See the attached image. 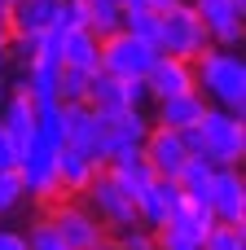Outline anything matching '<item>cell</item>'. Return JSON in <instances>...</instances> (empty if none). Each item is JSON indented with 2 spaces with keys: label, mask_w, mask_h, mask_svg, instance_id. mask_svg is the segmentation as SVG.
<instances>
[{
  "label": "cell",
  "mask_w": 246,
  "mask_h": 250,
  "mask_svg": "<svg viewBox=\"0 0 246 250\" xmlns=\"http://www.w3.org/2000/svg\"><path fill=\"white\" fill-rule=\"evenodd\" d=\"M194 88L207 97V105H220L246 119V57L242 48H202L194 57Z\"/></svg>",
  "instance_id": "obj_1"
},
{
  "label": "cell",
  "mask_w": 246,
  "mask_h": 250,
  "mask_svg": "<svg viewBox=\"0 0 246 250\" xmlns=\"http://www.w3.org/2000/svg\"><path fill=\"white\" fill-rule=\"evenodd\" d=\"M198 132V154L194 158H207L211 167H242L246 158V119L220 110V105H207V114L194 123Z\"/></svg>",
  "instance_id": "obj_2"
},
{
  "label": "cell",
  "mask_w": 246,
  "mask_h": 250,
  "mask_svg": "<svg viewBox=\"0 0 246 250\" xmlns=\"http://www.w3.org/2000/svg\"><path fill=\"white\" fill-rule=\"evenodd\" d=\"M154 48H158L163 57H185V62H194L202 48H211V35H207V26L198 22V13H194L189 4H176V9H167V13H158V40H154Z\"/></svg>",
  "instance_id": "obj_3"
},
{
  "label": "cell",
  "mask_w": 246,
  "mask_h": 250,
  "mask_svg": "<svg viewBox=\"0 0 246 250\" xmlns=\"http://www.w3.org/2000/svg\"><path fill=\"white\" fill-rule=\"evenodd\" d=\"M158 62V48L128 35L123 26L114 35H101V53H97V70L114 75V79H145L150 66Z\"/></svg>",
  "instance_id": "obj_4"
},
{
  "label": "cell",
  "mask_w": 246,
  "mask_h": 250,
  "mask_svg": "<svg viewBox=\"0 0 246 250\" xmlns=\"http://www.w3.org/2000/svg\"><path fill=\"white\" fill-rule=\"evenodd\" d=\"M44 215H48V224L57 229V237H62V246L66 250H92L106 242V229L97 224V215L79 202V198H53L48 207H40Z\"/></svg>",
  "instance_id": "obj_5"
},
{
  "label": "cell",
  "mask_w": 246,
  "mask_h": 250,
  "mask_svg": "<svg viewBox=\"0 0 246 250\" xmlns=\"http://www.w3.org/2000/svg\"><path fill=\"white\" fill-rule=\"evenodd\" d=\"M57 149H62V145H48V141L31 136V145L18 154V176H22L26 198H31L35 207H48L53 198H62V193H57Z\"/></svg>",
  "instance_id": "obj_6"
},
{
  "label": "cell",
  "mask_w": 246,
  "mask_h": 250,
  "mask_svg": "<svg viewBox=\"0 0 246 250\" xmlns=\"http://www.w3.org/2000/svg\"><path fill=\"white\" fill-rule=\"evenodd\" d=\"M79 202L97 215V224L106 229V237L119 233V229H128V224H141V220H136V202H132V198H128V193L106 176V167L92 176V185L79 193Z\"/></svg>",
  "instance_id": "obj_7"
},
{
  "label": "cell",
  "mask_w": 246,
  "mask_h": 250,
  "mask_svg": "<svg viewBox=\"0 0 246 250\" xmlns=\"http://www.w3.org/2000/svg\"><path fill=\"white\" fill-rule=\"evenodd\" d=\"M185 4L198 13V22L207 26L216 48H242L246 4H238V0H185Z\"/></svg>",
  "instance_id": "obj_8"
},
{
  "label": "cell",
  "mask_w": 246,
  "mask_h": 250,
  "mask_svg": "<svg viewBox=\"0 0 246 250\" xmlns=\"http://www.w3.org/2000/svg\"><path fill=\"white\" fill-rule=\"evenodd\" d=\"M150 132V110H119V114H101V154L123 158V154H141Z\"/></svg>",
  "instance_id": "obj_9"
},
{
  "label": "cell",
  "mask_w": 246,
  "mask_h": 250,
  "mask_svg": "<svg viewBox=\"0 0 246 250\" xmlns=\"http://www.w3.org/2000/svg\"><path fill=\"white\" fill-rule=\"evenodd\" d=\"M141 158L150 163V171H154L158 180H176L180 167H185L194 154L185 149V136H180V132H172V127H154V123H150L145 145H141Z\"/></svg>",
  "instance_id": "obj_10"
},
{
  "label": "cell",
  "mask_w": 246,
  "mask_h": 250,
  "mask_svg": "<svg viewBox=\"0 0 246 250\" xmlns=\"http://www.w3.org/2000/svg\"><path fill=\"white\" fill-rule=\"evenodd\" d=\"M207 207L220 224H246V180L242 167H216L211 189H207Z\"/></svg>",
  "instance_id": "obj_11"
},
{
  "label": "cell",
  "mask_w": 246,
  "mask_h": 250,
  "mask_svg": "<svg viewBox=\"0 0 246 250\" xmlns=\"http://www.w3.org/2000/svg\"><path fill=\"white\" fill-rule=\"evenodd\" d=\"M62 132H66V145L92 154V158L106 167V154H101V114H97L88 101H70V105H62Z\"/></svg>",
  "instance_id": "obj_12"
},
{
  "label": "cell",
  "mask_w": 246,
  "mask_h": 250,
  "mask_svg": "<svg viewBox=\"0 0 246 250\" xmlns=\"http://www.w3.org/2000/svg\"><path fill=\"white\" fill-rule=\"evenodd\" d=\"M202 114H207V97H202L198 88L176 92V97H163V101H154V105H150V123H154V127H172V132L194 127Z\"/></svg>",
  "instance_id": "obj_13"
},
{
  "label": "cell",
  "mask_w": 246,
  "mask_h": 250,
  "mask_svg": "<svg viewBox=\"0 0 246 250\" xmlns=\"http://www.w3.org/2000/svg\"><path fill=\"white\" fill-rule=\"evenodd\" d=\"M176 202H180V189H176V180H150L141 193H136V220L150 229V233H158L167 220H172V211H176Z\"/></svg>",
  "instance_id": "obj_14"
},
{
  "label": "cell",
  "mask_w": 246,
  "mask_h": 250,
  "mask_svg": "<svg viewBox=\"0 0 246 250\" xmlns=\"http://www.w3.org/2000/svg\"><path fill=\"white\" fill-rule=\"evenodd\" d=\"M97 171H101V163H97L92 154H84V149H75V145H62V149H57V193H62V198H79V193L92 185Z\"/></svg>",
  "instance_id": "obj_15"
},
{
  "label": "cell",
  "mask_w": 246,
  "mask_h": 250,
  "mask_svg": "<svg viewBox=\"0 0 246 250\" xmlns=\"http://www.w3.org/2000/svg\"><path fill=\"white\" fill-rule=\"evenodd\" d=\"M57 4L62 0H9V31L13 35H44L57 26Z\"/></svg>",
  "instance_id": "obj_16"
},
{
  "label": "cell",
  "mask_w": 246,
  "mask_h": 250,
  "mask_svg": "<svg viewBox=\"0 0 246 250\" xmlns=\"http://www.w3.org/2000/svg\"><path fill=\"white\" fill-rule=\"evenodd\" d=\"M145 83H150V97H154V101L176 97V92H189V88H194V62H185V57H163V53H158V62H154L150 75H145Z\"/></svg>",
  "instance_id": "obj_17"
},
{
  "label": "cell",
  "mask_w": 246,
  "mask_h": 250,
  "mask_svg": "<svg viewBox=\"0 0 246 250\" xmlns=\"http://www.w3.org/2000/svg\"><path fill=\"white\" fill-rule=\"evenodd\" d=\"M0 127L9 132V141L18 145V154L31 145V136H35V105H31L26 92H9V97H4V105H0Z\"/></svg>",
  "instance_id": "obj_18"
},
{
  "label": "cell",
  "mask_w": 246,
  "mask_h": 250,
  "mask_svg": "<svg viewBox=\"0 0 246 250\" xmlns=\"http://www.w3.org/2000/svg\"><path fill=\"white\" fill-rule=\"evenodd\" d=\"M211 224H216L211 207L180 193V202H176V211H172V220H167L163 229H172V233H180V237H189V242H202V233H207Z\"/></svg>",
  "instance_id": "obj_19"
},
{
  "label": "cell",
  "mask_w": 246,
  "mask_h": 250,
  "mask_svg": "<svg viewBox=\"0 0 246 250\" xmlns=\"http://www.w3.org/2000/svg\"><path fill=\"white\" fill-rule=\"evenodd\" d=\"M97 53H101V40L88 31V26H70L62 31V66H75V70H97Z\"/></svg>",
  "instance_id": "obj_20"
},
{
  "label": "cell",
  "mask_w": 246,
  "mask_h": 250,
  "mask_svg": "<svg viewBox=\"0 0 246 250\" xmlns=\"http://www.w3.org/2000/svg\"><path fill=\"white\" fill-rule=\"evenodd\" d=\"M57 62H44V57H35L26 70H22V88H26V97H31V105L40 110V105H57Z\"/></svg>",
  "instance_id": "obj_21"
},
{
  "label": "cell",
  "mask_w": 246,
  "mask_h": 250,
  "mask_svg": "<svg viewBox=\"0 0 246 250\" xmlns=\"http://www.w3.org/2000/svg\"><path fill=\"white\" fill-rule=\"evenodd\" d=\"M84 101H88L97 114H119V110H128V88H123V79H114V75H106V70H92Z\"/></svg>",
  "instance_id": "obj_22"
},
{
  "label": "cell",
  "mask_w": 246,
  "mask_h": 250,
  "mask_svg": "<svg viewBox=\"0 0 246 250\" xmlns=\"http://www.w3.org/2000/svg\"><path fill=\"white\" fill-rule=\"evenodd\" d=\"M106 176H110V180H114V185H119V189L132 198V202H136V193H141V189L154 180V171H150V163H145L141 154H123V158H110V163H106Z\"/></svg>",
  "instance_id": "obj_23"
},
{
  "label": "cell",
  "mask_w": 246,
  "mask_h": 250,
  "mask_svg": "<svg viewBox=\"0 0 246 250\" xmlns=\"http://www.w3.org/2000/svg\"><path fill=\"white\" fill-rule=\"evenodd\" d=\"M84 18H88V31L101 40L123 26V4L119 0H84Z\"/></svg>",
  "instance_id": "obj_24"
},
{
  "label": "cell",
  "mask_w": 246,
  "mask_h": 250,
  "mask_svg": "<svg viewBox=\"0 0 246 250\" xmlns=\"http://www.w3.org/2000/svg\"><path fill=\"white\" fill-rule=\"evenodd\" d=\"M211 176H216V167H211L207 158H189V163L180 167V176H176V189H180L185 198H198V202H207Z\"/></svg>",
  "instance_id": "obj_25"
},
{
  "label": "cell",
  "mask_w": 246,
  "mask_h": 250,
  "mask_svg": "<svg viewBox=\"0 0 246 250\" xmlns=\"http://www.w3.org/2000/svg\"><path fill=\"white\" fill-rule=\"evenodd\" d=\"M31 198H26V185L18 176V167H4L0 171V220H9L13 211H22Z\"/></svg>",
  "instance_id": "obj_26"
},
{
  "label": "cell",
  "mask_w": 246,
  "mask_h": 250,
  "mask_svg": "<svg viewBox=\"0 0 246 250\" xmlns=\"http://www.w3.org/2000/svg\"><path fill=\"white\" fill-rule=\"evenodd\" d=\"M202 250H246V224H211L202 233Z\"/></svg>",
  "instance_id": "obj_27"
},
{
  "label": "cell",
  "mask_w": 246,
  "mask_h": 250,
  "mask_svg": "<svg viewBox=\"0 0 246 250\" xmlns=\"http://www.w3.org/2000/svg\"><path fill=\"white\" fill-rule=\"evenodd\" d=\"M88 70H75V66H62L57 70V105H70V101H84L88 97Z\"/></svg>",
  "instance_id": "obj_28"
},
{
  "label": "cell",
  "mask_w": 246,
  "mask_h": 250,
  "mask_svg": "<svg viewBox=\"0 0 246 250\" xmlns=\"http://www.w3.org/2000/svg\"><path fill=\"white\" fill-rule=\"evenodd\" d=\"M123 31L145 40V44H154L158 40V13L154 9H123Z\"/></svg>",
  "instance_id": "obj_29"
},
{
  "label": "cell",
  "mask_w": 246,
  "mask_h": 250,
  "mask_svg": "<svg viewBox=\"0 0 246 250\" xmlns=\"http://www.w3.org/2000/svg\"><path fill=\"white\" fill-rule=\"evenodd\" d=\"M26 233V250H66L62 246V237H57V229L48 224V215L40 211L35 220H31V229H22Z\"/></svg>",
  "instance_id": "obj_30"
},
{
  "label": "cell",
  "mask_w": 246,
  "mask_h": 250,
  "mask_svg": "<svg viewBox=\"0 0 246 250\" xmlns=\"http://www.w3.org/2000/svg\"><path fill=\"white\" fill-rule=\"evenodd\" d=\"M110 242H114L119 250H158L154 246V233H150L145 224H128V229L110 233Z\"/></svg>",
  "instance_id": "obj_31"
},
{
  "label": "cell",
  "mask_w": 246,
  "mask_h": 250,
  "mask_svg": "<svg viewBox=\"0 0 246 250\" xmlns=\"http://www.w3.org/2000/svg\"><path fill=\"white\" fill-rule=\"evenodd\" d=\"M70 26H88L84 0H62V4H57V31H70Z\"/></svg>",
  "instance_id": "obj_32"
},
{
  "label": "cell",
  "mask_w": 246,
  "mask_h": 250,
  "mask_svg": "<svg viewBox=\"0 0 246 250\" xmlns=\"http://www.w3.org/2000/svg\"><path fill=\"white\" fill-rule=\"evenodd\" d=\"M123 88H128V110H150V105H154L145 79H123Z\"/></svg>",
  "instance_id": "obj_33"
},
{
  "label": "cell",
  "mask_w": 246,
  "mask_h": 250,
  "mask_svg": "<svg viewBox=\"0 0 246 250\" xmlns=\"http://www.w3.org/2000/svg\"><path fill=\"white\" fill-rule=\"evenodd\" d=\"M154 246L158 250H202V242H189V237H180V233H172V229H158V233H154Z\"/></svg>",
  "instance_id": "obj_34"
},
{
  "label": "cell",
  "mask_w": 246,
  "mask_h": 250,
  "mask_svg": "<svg viewBox=\"0 0 246 250\" xmlns=\"http://www.w3.org/2000/svg\"><path fill=\"white\" fill-rule=\"evenodd\" d=\"M0 250H26V233H22V229L0 224Z\"/></svg>",
  "instance_id": "obj_35"
},
{
  "label": "cell",
  "mask_w": 246,
  "mask_h": 250,
  "mask_svg": "<svg viewBox=\"0 0 246 250\" xmlns=\"http://www.w3.org/2000/svg\"><path fill=\"white\" fill-rule=\"evenodd\" d=\"M4 167H18V145H13L9 132L0 127V171H4Z\"/></svg>",
  "instance_id": "obj_36"
},
{
  "label": "cell",
  "mask_w": 246,
  "mask_h": 250,
  "mask_svg": "<svg viewBox=\"0 0 246 250\" xmlns=\"http://www.w3.org/2000/svg\"><path fill=\"white\" fill-rule=\"evenodd\" d=\"M176 4H185V0H145V9H154V13H167V9H176Z\"/></svg>",
  "instance_id": "obj_37"
},
{
  "label": "cell",
  "mask_w": 246,
  "mask_h": 250,
  "mask_svg": "<svg viewBox=\"0 0 246 250\" xmlns=\"http://www.w3.org/2000/svg\"><path fill=\"white\" fill-rule=\"evenodd\" d=\"M92 250H119V246H114V242H110V237H106V242H101V246H92Z\"/></svg>",
  "instance_id": "obj_38"
},
{
  "label": "cell",
  "mask_w": 246,
  "mask_h": 250,
  "mask_svg": "<svg viewBox=\"0 0 246 250\" xmlns=\"http://www.w3.org/2000/svg\"><path fill=\"white\" fill-rule=\"evenodd\" d=\"M4 13H9V0H0V18H4Z\"/></svg>",
  "instance_id": "obj_39"
}]
</instances>
